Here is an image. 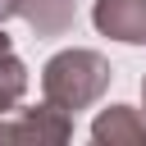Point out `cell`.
Segmentation results:
<instances>
[{"instance_id": "1", "label": "cell", "mask_w": 146, "mask_h": 146, "mask_svg": "<svg viewBox=\"0 0 146 146\" xmlns=\"http://www.w3.org/2000/svg\"><path fill=\"white\" fill-rule=\"evenodd\" d=\"M105 82H110V64L96 50H64V55H55L46 64V78H41L46 100L55 110H82V105H91L105 91Z\"/></svg>"}, {"instance_id": "2", "label": "cell", "mask_w": 146, "mask_h": 146, "mask_svg": "<svg viewBox=\"0 0 146 146\" xmlns=\"http://www.w3.org/2000/svg\"><path fill=\"white\" fill-rule=\"evenodd\" d=\"M96 27L119 41H146V0H100L96 5Z\"/></svg>"}, {"instance_id": "3", "label": "cell", "mask_w": 146, "mask_h": 146, "mask_svg": "<svg viewBox=\"0 0 146 146\" xmlns=\"http://www.w3.org/2000/svg\"><path fill=\"white\" fill-rule=\"evenodd\" d=\"M18 14L36 32H64L73 23V0H18Z\"/></svg>"}, {"instance_id": "4", "label": "cell", "mask_w": 146, "mask_h": 146, "mask_svg": "<svg viewBox=\"0 0 146 146\" xmlns=\"http://www.w3.org/2000/svg\"><path fill=\"white\" fill-rule=\"evenodd\" d=\"M96 141H141L146 137V123L132 114V110H123V105H114L110 114H100L96 119Z\"/></svg>"}, {"instance_id": "5", "label": "cell", "mask_w": 146, "mask_h": 146, "mask_svg": "<svg viewBox=\"0 0 146 146\" xmlns=\"http://www.w3.org/2000/svg\"><path fill=\"white\" fill-rule=\"evenodd\" d=\"M18 91H23V64L14 59V50H9V41L0 36V114L18 100Z\"/></svg>"}, {"instance_id": "6", "label": "cell", "mask_w": 146, "mask_h": 146, "mask_svg": "<svg viewBox=\"0 0 146 146\" xmlns=\"http://www.w3.org/2000/svg\"><path fill=\"white\" fill-rule=\"evenodd\" d=\"M9 132H36V137H64L68 132V123L64 119H27V123H18V128H0V137H9Z\"/></svg>"}, {"instance_id": "7", "label": "cell", "mask_w": 146, "mask_h": 146, "mask_svg": "<svg viewBox=\"0 0 146 146\" xmlns=\"http://www.w3.org/2000/svg\"><path fill=\"white\" fill-rule=\"evenodd\" d=\"M9 14H18V0H0V18H9Z\"/></svg>"}]
</instances>
